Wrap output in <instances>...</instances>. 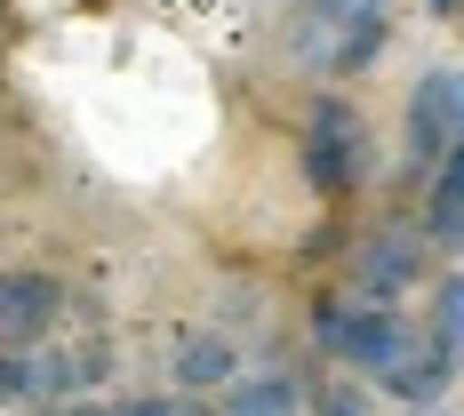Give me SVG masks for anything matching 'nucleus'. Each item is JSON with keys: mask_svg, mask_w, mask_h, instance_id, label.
Instances as JSON below:
<instances>
[{"mask_svg": "<svg viewBox=\"0 0 464 416\" xmlns=\"http://www.w3.org/2000/svg\"><path fill=\"white\" fill-rule=\"evenodd\" d=\"M313 336H321V353L353 361V369H376V376L409 353V328H401L392 305H321L313 313Z\"/></svg>", "mask_w": 464, "mask_h": 416, "instance_id": "f257e3e1", "label": "nucleus"}, {"mask_svg": "<svg viewBox=\"0 0 464 416\" xmlns=\"http://www.w3.org/2000/svg\"><path fill=\"white\" fill-rule=\"evenodd\" d=\"M304 177L321 192H353L369 177V121L353 104H321L304 121Z\"/></svg>", "mask_w": 464, "mask_h": 416, "instance_id": "f03ea898", "label": "nucleus"}, {"mask_svg": "<svg viewBox=\"0 0 464 416\" xmlns=\"http://www.w3.org/2000/svg\"><path fill=\"white\" fill-rule=\"evenodd\" d=\"M409 144H417V160H449L464 144V73L457 64H432L409 89Z\"/></svg>", "mask_w": 464, "mask_h": 416, "instance_id": "7ed1b4c3", "label": "nucleus"}, {"mask_svg": "<svg viewBox=\"0 0 464 416\" xmlns=\"http://www.w3.org/2000/svg\"><path fill=\"white\" fill-rule=\"evenodd\" d=\"M64 321V288L48 273H0V344H41L48 328Z\"/></svg>", "mask_w": 464, "mask_h": 416, "instance_id": "20e7f679", "label": "nucleus"}, {"mask_svg": "<svg viewBox=\"0 0 464 416\" xmlns=\"http://www.w3.org/2000/svg\"><path fill=\"white\" fill-rule=\"evenodd\" d=\"M353 280H361V296H369V305H392L401 288H417V280H424L417 240H409V232H384V240H369V248H361V265H353Z\"/></svg>", "mask_w": 464, "mask_h": 416, "instance_id": "39448f33", "label": "nucleus"}, {"mask_svg": "<svg viewBox=\"0 0 464 416\" xmlns=\"http://www.w3.org/2000/svg\"><path fill=\"white\" fill-rule=\"evenodd\" d=\"M384 392H392V401H409V409H432V401L449 392V353H440V344H432V353L409 344V353L384 369Z\"/></svg>", "mask_w": 464, "mask_h": 416, "instance_id": "423d86ee", "label": "nucleus"}, {"mask_svg": "<svg viewBox=\"0 0 464 416\" xmlns=\"http://www.w3.org/2000/svg\"><path fill=\"white\" fill-rule=\"evenodd\" d=\"M424 232L440 240V248H464V144L440 160V177H432V200H424Z\"/></svg>", "mask_w": 464, "mask_h": 416, "instance_id": "0eeeda50", "label": "nucleus"}, {"mask_svg": "<svg viewBox=\"0 0 464 416\" xmlns=\"http://www.w3.org/2000/svg\"><path fill=\"white\" fill-rule=\"evenodd\" d=\"M304 392L288 376H232L225 384V416H296Z\"/></svg>", "mask_w": 464, "mask_h": 416, "instance_id": "6e6552de", "label": "nucleus"}, {"mask_svg": "<svg viewBox=\"0 0 464 416\" xmlns=\"http://www.w3.org/2000/svg\"><path fill=\"white\" fill-rule=\"evenodd\" d=\"M33 369V392H89V376L104 369V353H48V361H24Z\"/></svg>", "mask_w": 464, "mask_h": 416, "instance_id": "1a4fd4ad", "label": "nucleus"}, {"mask_svg": "<svg viewBox=\"0 0 464 416\" xmlns=\"http://www.w3.org/2000/svg\"><path fill=\"white\" fill-rule=\"evenodd\" d=\"M177 384H232V344L225 336H185L177 344Z\"/></svg>", "mask_w": 464, "mask_h": 416, "instance_id": "9d476101", "label": "nucleus"}, {"mask_svg": "<svg viewBox=\"0 0 464 416\" xmlns=\"http://www.w3.org/2000/svg\"><path fill=\"white\" fill-rule=\"evenodd\" d=\"M432 344L449 353V369H464V273H449L432 296Z\"/></svg>", "mask_w": 464, "mask_h": 416, "instance_id": "9b49d317", "label": "nucleus"}, {"mask_svg": "<svg viewBox=\"0 0 464 416\" xmlns=\"http://www.w3.org/2000/svg\"><path fill=\"white\" fill-rule=\"evenodd\" d=\"M72 416H200V401H112V409H72Z\"/></svg>", "mask_w": 464, "mask_h": 416, "instance_id": "f8f14e48", "label": "nucleus"}, {"mask_svg": "<svg viewBox=\"0 0 464 416\" xmlns=\"http://www.w3.org/2000/svg\"><path fill=\"white\" fill-rule=\"evenodd\" d=\"M384 0H313V16H321V33H336V24H361V16H376Z\"/></svg>", "mask_w": 464, "mask_h": 416, "instance_id": "ddd939ff", "label": "nucleus"}, {"mask_svg": "<svg viewBox=\"0 0 464 416\" xmlns=\"http://www.w3.org/2000/svg\"><path fill=\"white\" fill-rule=\"evenodd\" d=\"M313 416H369V401L344 392V384H321V392H313Z\"/></svg>", "mask_w": 464, "mask_h": 416, "instance_id": "4468645a", "label": "nucleus"}, {"mask_svg": "<svg viewBox=\"0 0 464 416\" xmlns=\"http://www.w3.org/2000/svg\"><path fill=\"white\" fill-rule=\"evenodd\" d=\"M24 392H33V369H24V361H8V353H0V409H16V401H24Z\"/></svg>", "mask_w": 464, "mask_h": 416, "instance_id": "2eb2a0df", "label": "nucleus"}]
</instances>
